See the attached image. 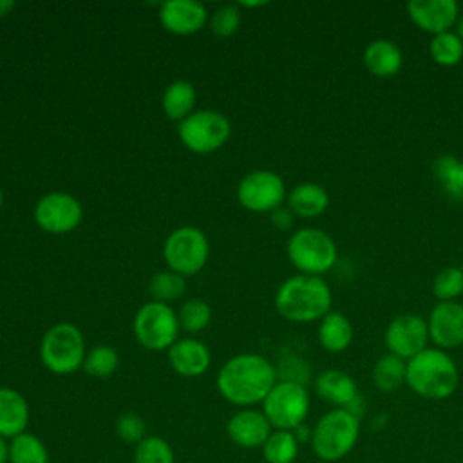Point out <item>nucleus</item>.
Returning a JSON list of instances; mask_svg holds the SVG:
<instances>
[{"instance_id": "1", "label": "nucleus", "mask_w": 463, "mask_h": 463, "mask_svg": "<svg viewBox=\"0 0 463 463\" xmlns=\"http://www.w3.org/2000/svg\"><path fill=\"white\" fill-rule=\"evenodd\" d=\"M275 383V367L257 353H242L230 358L217 374L221 396L244 409L262 403Z\"/></svg>"}, {"instance_id": "2", "label": "nucleus", "mask_w": 463, "mask_h": 463, "mask_svg": "<svg viewBox=\"0 0 463 463\" xmlns=\"http://www.w3.org/2000/svg\"><path fill=\"white\" fill-rule=\"evenodd\" d=\"M405 383L425 400H445L454 394L459 383L458 365L452 356L438 347H427L407 360Z\"/></svg>"}, {"instance_id": "3", "label": "nucleus", "mask_w": 463, "mask_h": 463, "mask_svg": "<svg viewBox=\"0 0 463 463\" xmlns=\"http://www.w3.org/2000/svg\"><path fill=\"white\" fill-rule=\"evenodd\" d=\"M333 295L322 277L295 275L280 284L275 295L277 311L289 322L322 320L331 311Z\"/></svg>"}, {"instance_id": "4", "label": "nucleus", "mask_w": 463, "mask_h": 463, "mask_svg": "<svg viewBox=\"0 0 463 463\" xmlns=\"http://www.w3.org/2000/svg\"><path fill=\"white\" fill-rule=\"evenodd\" d=\"M360 438V418L347 409H331L313 425L311 449L324 463L344 459Z\"/></svg>"}, {"instance_id": "5", "label": "nucleus", "mask_w": 463, "mask_h": 463, "mask_svg": "<svg viewBox=\"0 0 463 463\" xmlns=\"http://www.w3.org/2000/svg\"><path fill=\"white\" fill-rule=\"evenodd\" d=\"M288 257L302 275L320 277L329 271L338 257L336 244L320 228H300L288 241Z\"/></svg>"}, {"instance_id": "6", "label": "nucleus", "mask_w": 463, "mask_h": 463, "mask_svg": "<svg viewBox=\"0 0 463 463\" xmlns=\"http://www.w3.org/2000/svg\"><path fill=\"white\" fill-rule=\"evenodd\" d=\"M262 412L275 430H295L304 425L309 412L306 385L280 380L262 402Z\"/></svg>"}, {"instance_id": "7", "label": "nucleus", "mask_w": 463, "mask_h": 463, "mask_svg": "<svg viewBox=\"0 0 463 463\" xmlns=\"http://www.w3.org/2000/svg\"><path fill=\"white\" fill-rule=\"evenodd\" d=\"M40 356L43 365L56 374H71L83 367L85 342L80 329L65 322L52 326L43 335Z\"/></svg>"}, {"instance_id": "8", "label": "nucleus", "mask_w": 463, "mask_h": 463, "mask_svg": "<svg viewBox=\"0 0 463 463\" xmlns=\"http://www.w3.org/2000/svg\"><path fill=\"white\" fill-rule=\"evenodd\" d=\"M179 320L174 309L163 302L141 306L134 317V335L137 342L152 351H163L175 344Z\"/></svg>"}, {"instance_id": "9", "label": "nucleus", "mask_w": 463, "mask_h": 463, "mask_svg": "<svg viewBox=\"0 0 463 463\" xmlns=\"http://www.w3.org/2000/svg\"><path fill=\"white\" fill-rule=\"evenodd\" d=\"M163 255L172 271L194 275L208 259V241L199 228L181 226L166 237Z\"/></svg>"}, {"instance_id": "10", "label": "nucleus", "mask_w": 463, "mask_h": 463, "mask_svg": "<svg viewBox=\"0 0 463 463\" xmlns=\"http://www.w3.org/2000/svg\"><path fill=\"white\" fill-rule=\"evenodd\" d=\"M230 121L215 110H195L179 123L181 141L197 154H208L224 145Z\"/></svg>"}, {"instance_id": "11", "label": "nucleus", "mask_w": 463, "mask_h": 463, "mask_svg": "<svg viewBox=\"0 0 463 463\" xmlns=\"http://www.w3.org/2000/svg\"><path fill=\"white\" fill-rule=\"evenodd\" d=\"M239 203L251 212H273L286 197V186L271 170H253L242 177L237 188Z\"/></svg>"}, {"instance_id": "12", "label": "nucleus", "mask_w": 463, "mask_h": 463, "mask_svg": "<svg viewBox=\"0 0 463 463\" xmlns=\"http://www.w3.org/2000/svg\"><path fill=\"white\" fill-rule=\"evenodd\" d=\"M383 340L391 354H396L407 362L427 349V320L416 313H402L389 322Z\"/></svg>"}, {"instance_id": "13", "label": "nucleus", "mask_w": 463, "mask_h": 463, "mask_svg": "<svg viewBox=\"0 0 463 463\" xmlns=\"http://www.w3.org/2000/svg\"><path fill=\"white\" fill-rule=\"evenodd\" d=\"M81 204L76 197L52 192L43 195L34 208V219L38 226L49 233H67L72 232L81 221Z\"/></svg>"}, {"instance_id": "14", "label": "nucleus", "mask_w": 463, "mask_h": 463, "mask_svg": "<svg viewBox=\"0 0 463 463\" xmlns=\"http://www.w3.org/2000/svg\"><path fill=\"white\" fill-rule=\"evenodd\" d=\"M429 340L438 349H454L463 344V304L458 300L438 302L427 318Z\"/></svg>"}, {"instance_id": "15", "label": "nucleus", "mask_w": 463, "mask_h": 463, "mask_svg": "<svg viewBox=\"0 0 463 463\" xmlns=\"http://www.w3.org/2000/svg\"><path fill=\"white\" fill-rule=\"evenodd\" d=\"M407 13L414 25L436 36L456 25L459 5L454 0H412L407 4Z\"/></svg>"}, {"instance_id": "16", "label": "nucleus", "mask_w": 463, "mask_h": 463, "mask_svg": "<svg viewBox=\"0 0 463 463\" xmlns=\"http://www.w3.org/2000/svg\"><path fill=\"white\" fill-rule=\"evenodd\" d=\"M228 438L241 449H262L273 427L262 411L246 407L232 414L226 423Z\"/></svg>"}, {"instance_id": "17", "label": "nucleus", "mask_w": 463, "mask_h": 463, "mask_svg": "<svg viewBox=\"0 0 463 463\" xmlns=\"http://www.w3.org/2000/svg\"><path fill=\"white\" fill-rule=\"evenodd\" d=\"M206 7L195 0H170L159 9L163 27L174 34H194L206 24Z\"/></svg>"}, {"instance_id": "18", "label": "nucleus", "mask_w": 463, "mask_h": 463, "mask_svg": "<svg viewBox=\"0 0 463 463\" xmlns=\"http://www.w3.org/2000/svg\"><path fill=\"white\" fill-rule=\"evenodd\" d=\"M168 360L172 369L181 376H201L210 367L212 356L208 347L195 338L177 340L168 349Z\"/></svg>"}, {"instance_id": "19", "label": "nucleus", "mask_w": 463, "mask_h": 463, "mask_svg": "<svg viewBox=\"0 0 463 463\" xmlns=\"http://www.w3.org/2000/svg\"><path fill=\"white\" fill-rule=\"evenodd\" d=\"M317 394L335 405V409H347L360 394L353 376L342 369H326L315 380Z\"/></svg>"}, {"instance_id": "20", "label": "nucleus", "mask_w": 463, "mask_h": 463, "mask_svg": "<svg viewBox=\"0 0 463 463\" xmlns=\"http://www.w3.org/2000/svg\"><path fill=\"white\" fill-rule=\"evenodd\" d=\"M364 65L376 78H392L403 65L402 49L387 38H376L364 49Z\"/></svg>"}, {"instance_id": "21", "label": "nucleus", "mask_w": 463, "mask_h": 463, "mask_svg": "<svg viewBox=\"0 0 463 463\" xmlns=\"http://www.w3.org/2000/svg\"><path fill=\"white\" fill-rule=\"evenodd\" d=\"M29 423L27 400L11 387H0V438L13 439Z\"/></svg>"}, {"instance_id": "22", "label": "nucleus", "mask_w": 463, "mask_h": 463, "mask_svg": "<svg viewBox=\"0 0 463 463\" xmlns=\"http://www.w3.org/2000/svg\"><path fill=\"white\" fill-rule=\"evenodd\" d=\"M288 206L291 213L304 219H313L327 210L329 194L318 183H300L288 194Z\"/></svg>"}, {"instance_id": "23", "label": "nucleus", "mask_w": 463, "mask_h": 463, "mask_svg": "<svg viewBox=\"0 0 463 463\" xmlns=\"http://www.w3.org/2000/svg\"><path fill=\"white\" fill-rule=\"evenodd\" d=\"M318 342L329 353H342L353 342V326L340 311H329L318 326Z\"/></svg>"}, {"instance_id": "24", "label": "nucleus", "mask_w": 463, "mask_h": 463, "mask_svg": "<svg viewBox=\"0 0 463 463\" xmlns=\"http://www.w3.org/2000/svg\"><path fill=\"white\" fill-rule=\"evenodd\" d=\"M432 174L445 195L463 203V161L456 156L443 154L432 163Z\"/></svg>"}, {"instance_id": "25", "label": "nucleus", "mask_w": 463, "mask_h": 463, "mask_svg": "<svg viewBox=\"0 0 463 463\" xmlns=\"http://www.w3.org/2000/svg\"><path fill=\"white\" fill-rule=\"evenodd\" d=\"M195 89L190 81L177 80L168 85V89L163 94V110L170 119L183 121L188 118L195 107Z\"/></svg>"}, {"instance_id": "26", "label": "nucleus", "mask_w": 463, "mask_h": 463, "mask_svg": "<svg viewBox=\"0 0 463 463\" xmlns=\"http://www.w3.org/2000/svg\"><path fill=\"white\" fill-rule=\"evenodd\" d=\"M407 362L396 354H383L373 367V383L382 392H394L405 383Z\"/></svg>"}, {"instance_id": "27", "label": "nucleus", "mask_w": 463, "mask_h": 463, "mask_svg": "<svg viewBox=\"0 0 463 463\" xmlns=\"http://www.w3.org/2000/svg\"><path fill=\"white\" fill-rule=\"evenodd\" d=\"M47 445L31 432H22L9 439V463H49Z\"/></svg>"}, {"instance_id": "28", "label": "nucleus", "mask_w": 463, "mask_h": 463, "mask_svg": "<svg viewBox=\"0 0 463 463\" xmlns=\"http://www.w3.org/2000/svg\"><path fill=\"white\" fill-rule=\"evenodd\" d=\"M298 439L293 430H275L262 445V458L266 463H293L298 456Z\"/></svg>"}, {"instance_id": "29", "label": "nucleus", "mask_w": 463, "mask_h": 463, "mask_svg": "<svg viewBox=\"0 0 463 463\" xmlns=\"http://www.w3.org/2000/svg\"><path fill=\"white\" fill-rule=\"evenodd\" d=\"M429 52L438 65L454 67L463 60V42L456 33L447 31L432 36L429 43Z\"/></svg>"}, {"instance_id": "30", "label": "nucleus", "mask_w": 463, "mask_h": 463, "mask_svg": "<svg viewBox=\"0 0 463 463\" xmlns=\"http://www.w3.org/2000/svg\"><path fill=\"white\" fill-rule=\"evenodd\" d=\"M134 463H175L174 449L161 436H146L134 447Z\"/></svg>"}, {"instance_id": "31", "label": "nucleus", "mask_w": 463, "mask_h": 463, "mask_svg": "<svg viewBox=\"0 0 463 463\" xmlns=\"http://www.w3.org/2000/svg\"><path fill=\"white\" fill-rule=\"evenodd\" d=\"M432 295L438 302H450L463 295V269L458 266H447L439 269L432 279Z\"/></svg>"}, {"instance_id": "32", "label": "nucleus", "mask_w": 463, "mask_h": 463, "mask_svg": "<svg viewBox=\"0 0 463 463\" xmlns=\"http://www.w3.org/2000/svg\"><path fill=\"white\" fill-rule=\"evenodd\" d=\"M119 358L118 353L109 345L92 347L83 360V369L87 374L94 378H109L118 369Z\"/></svg>"}, {"instance_id": "33", "label": "nucleus", "mask_w": 463, "mask_h": 463, "mask_svg": "<svg viewBox=\"0 0 463 463\" xmlns=\"http://www.w3.org/2000/svg\"><path fill=\"white\" fill-rule=\"evenodd\" d=\"M150 295L156 298V302H170L179 298L184 293V279L183 275L175 273V271H161L157 275H154V279L150 280Z\"/></svg>"}, {"instance_id": "34", "label": "nucleus", "mask_w": 463, "mask_h": 463, "mask_svg": "<svg viewBox=\"0 0 463 463\" xmlns=\"http://www.w3.org/2000/svg\"><path fill=\"white\" fill-rule=\"evenodd\" d=\"M210 318H212V309L210 306L201 300V298H192V300H186L181 309H179V315H177V320H179V326L184 329V331H190V333H197L201 329H204L208 324H210Z\"/></svg>"}, {"instance_id": "35", "label": "nucleus", "mask_w": 463, "mask_h": 463, "mask_svg": "<svg viewBox=\"0 0 463 463\" xmlns=\"http://www.w3.org/2000/svg\"><path fill=\"white\" fill-rule=\"evenodd\" d=\"M116 434L121 441L137 445L143 438H146V423L136 412H123L116 421Z\"/></svg>"}, {"instance_id": "36", "label": "nucleus", "mask_w": 463, "mask_h": 463, "mask_svg": "<svg viewBox=\"0 0 463 463\" xmlns=\"http://www.w3.org/2000/svg\"><path fill=\"white\" fill-rule=\"evenodd\" d=\"M212 31L217 34V36H232L239 24H241V13H239V7L237 5H221L213 14H212Z\"/></svg>"}, {"instance_id": "37", "label": "nucleus", "mask_w": 463, "mask_h": 463, "mask_svg": "<svg viewBox=\"0 0 463 463\" xmlns=\"http://www.w3.org/2000/svg\"><path fill=\"white\" fill-rule=\"evenodd\" d=\"M291 210H286V208H277L271 212V222L279 228V230H288L293 222V217H291Z\"/></svg>"}, {"instance_id": "38", "label": "nucleus", "mask_w": 463, "mask_h": 463, "mask_svg": "<svg viewBox=\"0 0 463 463\" xmlns=\"http://www.w3.org/2000/svg\"><path fill=\"white\" fill-rule=\"evenodd\" d=\"M0 463H9V441L0 438Z\"/></svg>"}, {"instance_id": "39", "label": "nucleus", "mask_w": 463, "mask_h": 463, "mask_svg": "<svg viewBox=\"0 0 463 463\" xmlns=\"http://www.w3.org/2000/svg\"><path fill=\"white\" fill-rule=\"evenodd\" d=\"M13 7H14V2H13V0H0V16L11 13Z\"/></svg>"}, {"instance_id": "40", "label": "nucleus", "mask_w": 463, "mask_h": 463, "mask_svg": "<svg viewBox=\"0 0 463 463\" xmlns=\"http://www.w3.org/2000/svg\"><path fill=\"white\" fill-rule=\"evenodd\" d=\"M456 34L463 42V11H459V16H458V22H456Z\"/></svg>"}, {"instance_id": "41", "label": "nucleus", "mask_w": 463, "mask_h": 463, "mask_svg": "<svg viewBox=\"0 0 463 463\" xmlns=\"http://www.w3.org/2000/svg\"><path fill=\"white\" fill-rule=\"evenodd\" d=\"M2 199H4V195H2V190H0V204H2Z\"/></svg>"}, {"instance_id": "42", "label": "nucleus", "mask_w": 463, "mask_h": 463, "mask_svg": "<svg viewBox=\"0 0 463 463\" xmlns=\"http://www.w3.org/2000/svg\"><path fill=\"white\" fill-rule=\"evenodd\" d=\"M317 463H324V461H317Z\"/></svg>"}]
</instances>
